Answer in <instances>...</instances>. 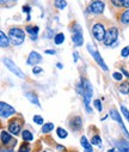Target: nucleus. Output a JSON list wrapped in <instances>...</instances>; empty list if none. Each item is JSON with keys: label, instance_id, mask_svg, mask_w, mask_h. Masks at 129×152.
<instances>
[{"label": "nucleus", "instance_id": "obj_1", "mask_svg": "<svg viewBox=\"0 0 129 152\" xmlns=\"http://www.w3.org/2000/svg\"><path fill=\"white\" fill-rule=\"evenodd\" d=\"M80 89H82L81 94H82V97H84V102H85V105H86V110L89 113L91 111L90 109V99L92 97V86L89 82H82L81 80V86H79Z\"/></svg>", "mask_w": 129, "mask_h": 152}, {"label": "nucleus", "instance_id": "obj_2", "mask_svg": "<svg viewBox=\"0 0 129 152\" xmlns=\"http://www.w3.org/2000/svg\"><path fill=\"white\" fill-rule=\"evenodd\" d=\"M9 36H10V40H11V41L13 42V45H16V46L22 45V43L24 42V40H25V34H24V31L20 30V29H18V28L11 29Z\"/></svg>", "mask_w": 129, "mask_h": 152}, {"label": "nucleus", "instance_id": "obj_3", "mask_svg": "<svg viewBox=\"0 0 129 152\" xmlns=\"http://www.w3.org/2000/svg\"><path fill=\"white\" fill-rule=\"evenodd\" d=\"M87 50H89V53L92 55V58L96 60V62L104 69V71H108V66L105 65V62H104V60L102 59V56H101V54L98 53V50L96 49V47L93 46V45H91V43H89L87 45Z\"/></svg>", "mask_w": 129, "mask_h": 152}, {"label": "nucleus", "instance_id": "obj_4", "mask_svg": "<svg viewBox=\"0 0 129 152\" xmlns=\"http://www.w3.org/2000/svg\"><path fill=\"white\" fill-rule=\"evenodd\" d=\"M117 37H118V30H117V28H110L106 31V34H105L103 43L105 46H111V45H114L116 42Z\"/></svg>", "mask_w": 129, "mask_h": 152}, {"label": "nucleus", "instance_id": "obj_5", "mask_svg": "<svg viewBox=\"0 0 129 152\" xmlns=\"http://www.w3.org/2000/svg\"><path fill=\"white\" fill-rule=\"evenodd\" d=\"M4 64L6 65V67L12 72V73H15L16 75H17V77H19V78H25V75H24V73L18 68V66L17 65H15L13 64V61L11 60V59H9V58H5L4 59Z\"/></svg>", "mask_w": 129, "mask_h": 152}, {"label": "nucleus", "instance_id": "obj_6", "mask_svg": "<svg viewBox=\"0 0 129 152\" xmlns=\"http://www.w3.org/2000/svg\"><path fill=\"white\" fill-rule=\"evenodd\" d=\"M0 114H1V118L6 119L11 115H13V114H16V110L7 103L5 102H1L0 103Z\"/></svg>", "mask_w": 129, "mask_h": 152}, {"label": "nucleus", "instance_id": "obj_7", "mask_svg": "<svg viewBox=\"0 0 129 152\" xmlns=\"http://www.w3.org/2000/svg\"><path fill=\"white\" fill-rule=\"evenodd\" d=\"M92 31H93V35L98 40V41H104V37H105V34H106V30L104 29V26L99 23L95 24L93 28H92Z\"/></svg>", "mask_w": 129, "mask_h": 152}, {"label": "nucleus", "instance_id": "obj_8", "mask_svg": "<svg viewBox=\"0 0 129 152\" xmlns=\"http://www.w3.org/2000/svg\"><path fill=\"white\" fill-rule=\"evenodd\" d=\"M75 28H77V29L74 30V34H73V36H72V41H73V43H74L75 46H81L82 42H84L82 32H81L79 25H75Z\"/></svg>", "mask_w": 129, "mask_h": 152}, {"label": "nucleus", "instance_id": "obj_9", "mask_svg": "<svg viewBox=\"0 0 129 152\" xmlns=\"http://www.w3.org/2000/svg\"><path fill=\"white\" fill-rule=\"evenodd\" d=\"M110 116H111V119H114L115 121H117V122L120 124V126L122 127L123 132H124V133H125V135L129 138V133H128V131H127V128H125V126H124V124H123V121H122V119H121V116H120L118 111H117V110H115V109L110 110Z\"/></svg>", "mask_w": 129, "mask_h": 152}, {"label": "nucleus", "instance_id": "obj_10", "mask_svg": "<svg viewBox=\"0 0 129 152\" xmlns=\"http://www.w3.org/2000/svg\"><path fill=\"white\" fill-rule=\"evenodd\" d=\"M89 10L91 12H93V13H102L103 10H104V3L103 1H99V0H96V1H93L90 5Z\"/></svg>", "mask_w": 129, "mask_h": 152}, {"label": "nucleus", "instance_id": "obj_11", "mask_svg": "<svg viewBox=\"0 0 129 152\" xmlns=\"http://www.w3.org/2000/svg\"><path fill=\"white\" fill-rule=\"evenodd\" d=\"M41 60H42V56H41L37 52H31L30 55H29V58H28V64L35 66V65H37L38 62H41Z\"/></svg>", "mask_w": 129, "mask_h": 152}, {"label": "nucleus", "instance_id": "obj_12", "mask_svg": "<svg viewBox=\"0 0 129 152\" xmlns=\"http://www.w3.org/2000/svg\"><path fill=\"white\" fill-rule=\"evenodd\" d=\"M9 131H10L13 135H17V134L20 132V124L17 122L16 120L11 121V122L9 124Z\"/></svg>", "mask_w": 129, "mask_h": 152}, {"label": "nucleus", "instance_id": "obj_13", "mask_svg": "<svg viewBox=\"0 0 129 152\" xmlns=\"http://www.w3.org/2000/svg\"><path fill=\"white\" fill-rule=\"evenodd\" d=\"M69 125H71V128H72L73 131H79V129L81 128V119H80L79 116H75V118H73V120L69 122Z\"/></svg>", "mask_w": 129, "mask_h": 152}, {"label": "nucleus", "instance_id": "obj_14", "mask_svg": "<svg viewBox=\"0 0 129 152\" xmlns=\"http://www.w3.org/2000/svg\"><path fill=\"white\" fill-rule=\"evenodd\" d=\"M80 142H81L82 147L85 148V152H93V150H92V146H91V144L89 142V140L86 139V137H81V139H80Z\"/></svg>", "mask_w": 129, "mask_h": 152}, {"label": "nucleus", "instance_id": "obj_15", "mask_svg": "<svg viewBox=\"0 0 129 152\" xmlns=\"http://www.w3.org/2000/svg\"><path fill=\"white\" fill-rule=\"evenodd\" d=\"M26 32L31 35V40H36L37 39V34H38V26H26Z\"/></svg>", "mask_w": 129, "mask_h": 152}, {"label": "nucleus", "instance_id": "obj_16", "mask_svg": "<svg viewBox=\"0 0 129 152\" xmlns=\"http://www.w3.org/2000/svg\"><path fill=\"white\" fill-rule=\"evenodd\" d=\"M0 45H1V47H3V48L9 47V45H10V40H9V37H7L3 31L0 32Z\"/></svg>", "mask_w": 129, "mask_h": 152}, {"label": "nucleus", "instance_id": "obj_17", "mask_svg": "<svg viewBox=\"0 0 129 152\" xmlns=\"http://www.w3.org/2000/svg\"><path fill=\"white\" fill-rule=\"evenodd\" d=\"M25 96H26V98H28L32 104H36L37 107H41V104H39V102H38V98H37V96H36L35 94H32V92H26Z\"/></svg>", "mask_w": 129, "mask_h": 152}, {"label": "nucleus", "instance_id": "obj_18", "mask_svg": "<svg viewBox=\"0 0 129 152\" xmlns=\"http://www.w3.org/2000/svg\"><path fill=\"white\" fill-rule=\"evenodd\" d=\"M11 141H12V135H10L6 131H3L1 132V142L4 145H9Z\"/></svg>", "mask_w": 129, "mask_h": 152}, {"label": "nucleus", "instance_id": "obj_19", "mask_svg": "<svg viewBox=\"0 0 129 152\" xmlns=\"http://www.w3.org/2000/svg\"><path fill=\"white\" fill-rule=\"evenodd\" d=\"M118 148L121 152H129V142L125 140L118 141Z\"/></svg>", "mask_w": 129, "mask_h": 152}, {"label": "nucleus", "instance_id": "obj_20", "mask_svg": "<svg viewBox=\"0 0 129 152\" xmlns=\"http://www.w3.org/2000/svg\"><path fill=\"white\" fill-rule=\"evenodd\" d=\"M112 4L116 6H123V7H129V0H111Z\"/></svg>", "mask_w": 129, "mask_h": 152}, {"label": "nucleus", "instance_id": "obj_21", "mask_svg": "<svg viewBox=\"0 0 129 152\" xmlns=\"http://www.w3.org/2000/svg\"><path fill=\"white\" fill-rule=\"evenodd\" d=\"M22 137H23L24 141H31V140H34V135H32L29 131H23Z\"/></svg>", "mask_w": 129, "mask_h": 152}, {"label": "nucleus", "instance_id": "obj_22", "mask_svg": "<svg viewBox=\"0 0 129 152\" xmlns=\"http://www.w3.org/2000/svg\"><path fill=\"white\" fill-rule=\"evenodd\" d=\"M120 92L124 94V95L129 94V83H122L120 85Z\"/></svg>", "mask_w": 129, "mask_h": 152}, {"label": "nucleus", "instance_id": "obj_23", "mask_svg": "<svg viewBox=\"0 0 129 152\" xmlns=\"http://www.w3.org/2000/svg\"><path fill=\"white\" fill-rule=\"evenodd\" d=\"M63 41H65V35H63V34H58V35L54 37V42H55L56 45H61Z\"/></svg>", "mask_w": 129, "mask_h": 152}, {"label": "nucleus", "instance_id": "obj_24", "mask_svg": "<svg viewBox=\"0 0 129 152\" xmlns=\"http://www.w3.org/2000/svg\"><path fill=\"white\" fill-rule=\"evenodd\" d=\"M54 5L58 7V9H65L66 7V5H67V3H66V0H55V3H54Z\"/></svg>", "mask_w": 129, "mask_h": 152}, {"label": "nucleus", "instance_id": "obj_25", "mask_svg": "<svg viewBox=\"0 0 129 152\" xmlns=\"http://www.w3.org/2000/svg\"><path fill=\"white\" fill-rule=\"evenodd\" d=\"M91 144L92 145H97V146H102V139H101V137L99 135H95L93 138H92V140H91Z\"/></svg>", "mask_w": 129, "mask_h": 152}, {"label": "nucleus", "instance_id": "obj_26", "mask_svg": "<svg viewBox=\"0 0 129 152\" xmlns=\"http://www.w3.org/2000/svg\"><path fill=\"white\" fill-rule=\"evenodd\" d=\"M53 128H54V125L49 122V124H46L44 126L42 127V132H43V133H49V132H50Z\"/></svg>", "mask_w": 129, "mask_h": 152}, {"label": "nucleus", "instance_id": "obj_27", "mask_svg": "<svg viewBox=\"0 0 129 152\" xmlns=\"http://www.w3.org/2000/svg\"><path fill=\"white\" fill-rule=\"evenodd\" d=\"M121 20L123 24H128L129 23V10H127L122 16H121Z\"/></svg>", "mask_w": 129, "mask_h": 152}, {"label": "nucleus", "instance_id": "obj_28", "mask_svg": "<svg viewBox=\"0 0 129 152\" xmlns=\"http://www.w3.org/2000/svg\"><path fill=\"white\" fill-rule=\"evenodd\" d=\"M56 134H58L60 138H66V137H67V131L63 129V128H61V127H59V128L56 129Z\"/></svg>", "mask_w": 129, "mask_h": 152}, {"label": "nucleus", "instance_id": "obj_29", "mask_svg": "<svg viewBox=\"0 0 129 152\" xmlns=\"http://www.w3.org/2000/svg\"><path fill=\"white\" fill-rule=\"evenodd\" d=\"M29 151H30V145L28 142H24L19 148V152H29Z\"/></svg>", "mask_w": 129, "mask_h": 152}, {"label": "nucleus", "instance_id": "obj_30", "mask_svg": "<svg viewBox=\"0 0 129 152\" xmlns=\"http://www.w3.org/2000/svg\"><path fill=\"white\" fill-rule=\"evenodd\" d=\"M121 111H122L123 115L125 116V119L129 121V111H128V109H127L124 105H122V107H121Z\"/></svg>", "mask_w": 129, "mask_h": 152}, {"label": "nucleus", "instance_id": "obj_31", "mask_svg": "<svg viewBox=\"0 0 129 152\" xmlns=\"http://www.w3.org/2000/svg\"><path fill=\"white\" fill-rule=\"evenodd\" d=\"M121 55H122L123 58H127V56H129V46H128V47H124V48L122 49V52H121Z\"/></svg>", "mask_w": 129, "mask_h": 152}, {"label": "nucleus", "instance_id": "obj_32", "mask_svg": "<svg viewBox=\"0 0 129 152\" xmlns=\"http://www.w3.org/2000/svg\"><path fill=\"white\" fill-rule=\"evenodd\" d=\"M34 121H35L36 124H38V125H43V119H42V116H39V115H35V116H34Z\"/></svg>", "mask_w": 129, "mask_h": 152}, {"label": "nucleus", "instance_id": "obj_33", "mask_svg": "<svg viewBox=\"0 0 129 152\" xmlns=\"http://www.w3.org/2000/svg\"><path fill=\"white\" fill-rule=\"evenodd\" d=\"M112 78H114L115 80H121L123 77H122V74H121V73H118V72H115V73L112 74Z\"/></svg>", "mask_w": 129, "mask_h": 152}, {"label": "nucleus", "instance_id": "obj_34", "mask_svg": "<svg viewBox=\"0 0 129 152\" xmlns=\"http://www.w3.org/2000/svg\"><path fill=\"white\" fill-rule=\"evenodd\" d=\"M93 104H95V107L97 108V110L102 111V103H101V101H99V99H96V101L93 102Z\"/></svg>", "mask_w": 129, "mask_h": 152}, {"label": "nucleus", "instance_id": "obj_35", "mask_svg": "<svg viewBox=\"0 0 129 152\" xmlns=\"http://www.w3.org/2000/svg\"><path fill=\"white\" fill-rule=\"evenodd\" d=\"M32 72H34L35 74H37V73H41V72H42V68H41V67H34Z\"/></svg>", "mask_w": 129, "mask_h": 152}, {"label": "nucleus", "instance_id": "obj_36", "mask_svg": "<svg viewBox=\"0 0 129 152\" xmlns=\"http://www.w3.org/2000/svg\"><path fill=\"white\" fill-rule=\"evenodd\" d=\"M24 12L30 13V7H29V6H24Z\"/></svg>", "mask_w": 129, "mask_h": 152}, {"label": "nucleus", "instance_id": "obj_37", "mask_svg": "<svg viewBox=\"0 0 129 152\" xmlns=\"http://www.w3.org/2000/svg\"><path fill=\"white\" fill-rule=\"evenodd\" d=\"M108 152H121V151H120V148H111Z\"/></svg>", "mask_w": 129, "mask_h": 152}, {"label": "nucleus", "instance_id": "obj_38", "mask_svg": "<svg viewBox=\"0 0 129 152\" xmlns=\"http://www.w3.org/2000/svg\"><path fill=\"white\" fill-rule=\"evenodd\" d=\"M46 53H47V54H53V55H54V54H55V50H46Z\"/></svg>", "mask_w": 129, "mask_h": 152}, {"label": "nucleus", "instance_id": "obj_39", "mask_svg": "<svg viewBox=\"0 0 129 152\" xmlns=\"http://www.w3.org/2000/svg\"><path fill=\"white\" fill-rule=\"evenodd\" d=\"M122 72H123V73H124V74H125V75H127V77H128V78H129V73H128V72H127V71H125V69H124V68H122Z\"/></svg>", "mask_w": 129, "mask_h": 152}, {"label": "nucleus", "instance_id": "obj_40", "mask_svg": "<svg viewBox=\"0 0 129 152\" xmlns=\"http://www.w3.org/2000/svg\"><path fill=\"white\" fill-rule=\"evenodd\" d=\"M74 58H75L74 61H78V54H77V53H74Z\"/></svg>", "mask_w": 129, "mask_h": 152}, {"label": "nucleus", "instance_id": "obj_41", "mask_svg": "<svg viewBox=\"0 0 129 152\" xmlns=\"http://www.w3.org/2000/svg\"><path fill=\"white\" fill-rule=\"evenodd\" d=\"M1 152H12V151H5V150H4V151H1Z\"/></svg>", "mask_w": 129, "mask_h": 152}]
</instances>
